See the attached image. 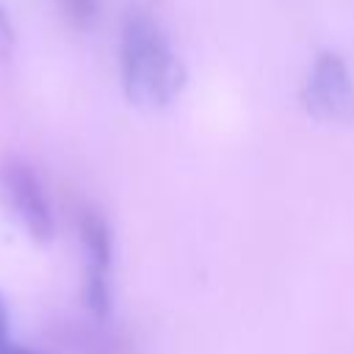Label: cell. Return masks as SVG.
Masks as SVG:
<instances>
[{"label":"cell","instance_id":"obj_1","mask_svg":"<svg viewBox=\"0 0 354 354\" xmlns=\"http://www.w3.org/2000/svg\"><path fill=\"white\" fill-rule=\"evenodd\" d=\"M122 88L141 108L169 105L185 86V64L147 11H130L119 36Z\"/></svg>","mask_w":354,"mask_h":354},{"label":"cell","instance_id":"obj_4","mask_svg":"<svg viewBox=\"0 0 354 354\" xmlns=\"http://www.w3.org/2000/svg\"><path fill=\"white\" fill-rule=\"evenodd\" d=\"M80 243L86 254V304L102 315L108 310V271H111V230L94 210L80 216Z\"/></svg>","mask_w":354,"mask_h":354},{"label":"cell","instance_id":"obj_2","mask_svg":"<svg viewBox=\"0 0 354 354\" xmlns=\"http://www.w3.org/2000/svg\"><path fill=\"white\" fill-rule=\"evenodd\" d=\"M301 105L326 124H348L354 119V77L337 53L324 50L313 58L301 83Z\"/></svg>","mask_w":354,"mask_h":354},{"label":"cell","instance_id":"obj_7","mask_svg":"<svg viewBox=\"0 0 354 354\" xmlns=\"http://www.w3.org/2000/svg\"><path fill=\"white\" fill-rule=\"evenodd\" d=\"M11 354H36V351H30V348H22V346H14V351Z\"/></svg>","mask_w":354,"mask_h":354},{"label":"cell","instance_id":"obj_3","mask_svg":"<svg viewBox=\"0 0 354 354\" xmlns=\"http://www.w3.org/2000/svg\"><path fill=\"white\" fill-rule=\"evenodd\" d=\"M0 202L33 241H50L55 221L36 169L22 158L0 160Z\"/></svg>","mask_w":354,"mask_h":354},{"label":"cell","instance_id":"obj_6","mask_svg":"<svg viewBox=\"0 0 354 354\" xmlns=\"http://www.w3.org/2000/svg\"><path fill=\"white\" fill-rule=\"evenodd\" d=\"M14 346L17 343L8 335V310H6V301L0 299V354H11Z\"/></svg>","mask_w":354,"mask_h":354},{"label":"cell","instance_id":"obj_5","mask_svg":"<svg viewBox=\"0 0 354 354\" xmlns=\"http://www.w3.org/2000/svg\"><path fill=\"white\" fill-rule=\"evenodd\" d=\"M58 6L75 28H88L100 14L102 0H58Z\"/></svg>","mask_w":354,"mask_h":354}]
</instances>
